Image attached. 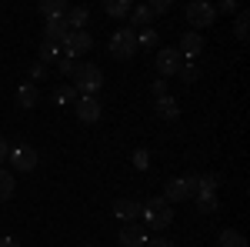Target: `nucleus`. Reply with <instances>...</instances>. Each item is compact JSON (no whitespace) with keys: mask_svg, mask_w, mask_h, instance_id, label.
I'll use <instances>...</instances> for the list:
<instances>
[{"mask_svg":"<svg viewBox=\"0 0 250 247\" xmlns=\"http://www.w3.org/2000/svg\"><path fill=\"white\" fill-rule=\"evenodd\" d=\"M140 214H144V224L150 230H167L173 224V207L157 194V197H150L147 204H140Z\"/></svg>","mask_w":250,"mask_h":247,"instance_id":"obj_1","label":"nucleus"},{"mask_svg":"<svg viewBox=\"0 0 250 247\" xmlns=\"http://www.w3.org/2000/svg\"><path fill=\"white\" fill-rule=\"evenodd\" d=\"M100 87H104V70L97 64H77V70H74V90L80 97H97Z\"/></svg>","mask_w":250,"mask_h":247,"instance_id":"obj_2","label":"nucleus"},{"mask_svg":"<svg viewBox=\"0 0 250 247\" xmlns=\"http://www.w3.org/2000/svg\"><path fill=\"white\" fill-rule=\"evenodd\" d=\"M197 194V174H184V177H173L167 180V190L160 194L167 204H180V201H187Z\"/></svg>","mask_w":250,"mask_h":247,"instance_id":"obj_3","label":"nucleus"},{"mask_svg":"<svg viewBox=\"0 0 250 247\" xmlns=\"http://www.w3.org/2000/svg\"><path fill=\"white\" fill-rule=\"evenodd\" d=\"M110 57L117 60H127L137 54V30H130V27H120V30H114V37H110Z\"/></svg>","mask_w":250,"mask_h":247,"instance_id":"obj_4","label":"nucleus"},{"mask_svg":"<svg viewBox=\"0 0 250 247\" xmlns=\"http://www.w3.org/2000/svg\"><path fill=\"white\" fill-rule=\"evenodd\" d=\"M213 20H217L213 3H207V0H193V3H187V23H190V27H210Z\"/></svg>","mask_w":250,"mask_h":247,"instance_id":"obj_5","label":"nucleus"},{"mask_svg":"<svg viewBox=\"0 0 250 247\" xmlns=\"http://www.w3.org/2000/svg\"><path fill=\"white\" fill-rule=\"evenodd\" d=\"M90 47H94V37H90L87 30H70V34H67V40L60 44V50H63L70 60L80 57V54H87Z\"/></svg>","mask_w":250,"mask_h":247,"instance_id":"obj_6","label":"nucleus"},{"mask_svg":"<svg viewBox=\"0 0 250 247\" xmlns=\"http://www.w3.org/2000/svg\"><path fill=\"white\" fill-rule=\"evenodd\" d=\"M7 160H10V164H14V167H17V171H34V167H37V151H34V147H30V144H14V147H10V154H7Z\"/></svg>","mask_w":250,"mask_h":247,"instance_id":"obj_7","label":"nucleus"},{"mask_svg":"<svg viewBox=\"0 0 250 247\" xmlns=\"http://www.w3.org/2000/svg\"><path fill=\"white\" fill-rule=\"evenodd\" d=\"M154 64H157V74L160 77H177V70H180L184 60H180V54H177V47H160Z\"/></svg>","mask_w":250,"mask_h":247,"instance_id":"obj_8","label":"nucleus"},{"mask_svg":"<svg viewBox=\"0 0 250 247\" xmlns=\"http://www.w3.org/2000/svg\"><path fill=\"white\" fill-rule=\"evenodd\" d=\"M177 54H180V60H197L204 54V34H200V30H187V34L180 37Z\"/></svg>","mask_w":250,"mask_h":247,"instance_id":"obj_9","label":"nucleus"},{"mask_svg":"<svg viewBox=\"0 0 250 247\" xmlns=\"http://www.w3.org/2000/svg\"><path fill=\"white\" fill-rule=\"evenodd\" d=\"M74 111H77V117L83 124H97V120H100V100H97V97H77Z\"/></svg>","mask_w":250,"mask_h":247,"instance_id":"obj_10","label":"nucleus"},{"mask_svg":"<svg viewBox=\"0 0 250 247\" xmlns=\"http://www.w3.org/2000/svg\"><path fill=\"white\" fill-rule=\"evenodd\" d=\"M147 241H150V234H147V227H140V224H124V227H120V244L144 247Z\"/></svg>","mask_w":250,"mask_h":247,"instance_id":"obj_11","label":"nucleus"},{"mask_svg":"<svg viewBox=\"0 0 250 247\" xmlns=\"http://www.w3.org/2000/svg\"><path fill=\"white\" fill-rule=\"evenodd\" d=\"M114 217L120 221V224H134L137 217H140V204L130 201V197H120V201L114 204Z\"/></svg>","mask_w":250,"mask_h":247,"instance_id":"obj_12","label":"nucleus"},{"mask_svg":"<svg viewBox=\"0 0 250 247\" xmlns=\"http://www.w3.org/2000/svg\"><path fill=\"white\" fill-rule=\"evenodd\" d=\"M70 34V23L67 17H57V20H47V27H43V40H50V44H63Z\"/></svg>","mask_w":250,"mask_h":247,"instance_id":"obj_13","label":"nucleus"},{"mask_svg":"<svg viewBox=\"0 0 250 247\" xmlns=\"http://www.w3.org/2000/svg\"><path fill=\"white\" fill-rule=\"evenodd\" d=\"M37 100H40V90H37V84H20L17 87V107L20 111H30V107H37Z\"/></svg>","mask_w":250,"mask_h":247,"instance_id":"obj_14","label":"nucleus"},{"mask_svg":"<svg viewBox=\"0 0 250 247\" xmlns=\"http://www.w3.org/2000/svg\"><path fill=\"white\" fill-rule=\"evenodd\" d=\"M37 10H40L47 20H57V17H67V10H70V7H67L63 0H40Z\"/></svg>","mask_w":250,"mask_h":247,"instance_id":"obj_15","label":"nucleus"},{"mask_svg":"<svg viewBox=\"0 0 250 247\" xmlns=\"http://www.w3.org/2000/svg\"><path fill=\"white\" fill-rule=\"evenodd\" d=\"M157 117H164V120H177V117H180V107H177V100H173L170 94L167 97H157Z\"/></svg>","mask_w":250,"mask_h":247,"instance_id":"obj_16","label":"nucleus"},{"mask_svg":"<svg viewBox=\"0 0 250 247\" xmlns=\"http://www.w3.org/2000/svg\"><path fill=\"white\" fill-rule=\"evenodd\" d=\"M87 20H90V10H87V7H70V10H67V23H70V30H83Z\"/></svg>","mask_w":250,"mask_h":247,"instance_id":"obj_17","label":"nucleus"},{"mask_svg":"<svg viewBox=\"0 0 250 247\" xmlns=\"http://www.w3.org/2000/svg\"><path fill=\"white\" fill-rule=\"evenodd\" d=\"M77 90H74V84H60L57 90H54V104H60V107H67V104H77Z\"/></svg>","mask_w":250,"mask_h":247,"instance_id":"obj_18","label":"nucleus"},{"mask_svg":"<svg viewBox=\"0 0 250 247\" xmlns=\"http://www.w3.org/2000/svg\"><path fill=\"white\" fill-rule=\"evenodd\" d=\"M104 10H107L110 17H130L134 3H130V0H107V3H104Z\"/></svg>","mask_w":250,"mask_h":247,"instance_id":"obj_19","label":"nucleus"},{"mask_svg":"<svg viewBox=\"0 0 250 247\" xmlns=\"http://www.w3.org/2000/svg\"><path fill=\"white\" fill-rule=\"evenodd\" d=\"M60 54H63V50H60V44H50V40H43V44H40V64H57Z\"/></svg>","mask_w":250,"mask_h":247,"instance_id":"obj_20","label":"nucleus"},{"mask_svg":"<svg viewBox=\"0 0 250 247\" xmlns=\"http://www.w3.org/2000/svg\"><path fill=\"white\" fill-rule=\"evenodd\" d=\"M217 207H220L217 194H197V210L200 214H217Z\"/></svg>","mask_w":250,"mask_h":247,"instance_id":"obj_21","label":"nucleus"},{"mask_svg":"<svg viewBox=\"0 0 250 247\" xmlns=\"http://www.w3.org/2000/svg\"><path fill=\"white\" fill-rule=\"evenodd\" d=\"M220 247H247V237H244V234H240V230H224V234H220Z\"/></svg>","mask_w":250,"mask_h":247,"instance_id":"obj_22","label":"nucleus"},{"mask_svg":"<svg viewBox=\"0 0 250 247\" xmlns=\"http://www.w3.org/2000/svg\"><path fill=\"white\" fill-rule=\"evenodd\" d=\"M10 197H14V174L0 167V204L10 201Z\"/></svg>","mask_w":250,"mask_h":247,"instance_id":"obj_23","label":"nucleus"},{"mask_svg":"<svg viewBox=\"0 0 250 247\" xmlns=\"http://www.w3.org/2000/svg\"><path fill=\"white\" fill-rule=\"evenodd\" d=\"M150 20H154V14H150L147 7H134V10H130V30H134V27H147Z\"/></svg>","mask_w":250,"mask_h":247,"instance_id":"obj_24","label":"nucleus"},{"mask_svg":"<svg viewBox=\"0 0 250 247\" xmlns=\"http://www.w3.org/2000/svg\"><path fill=\"white\" fill-rule=\"evenodd\" d=\"M220 187V180L213 177V174H204V177H197V194H217Z\"/></svg>","mask_w":250,"mask_h":247,"instance_id":"obj_25","label":"nucleus"},{"mask_svg":"<svg viewBox=\"0 0 250 247\" xmlns=\"http://www.w3.org/2000/svg\"><path fill=\"white\" fill-rule=\"evenodd\" d=\"M233 34H237V40H247V37H250V14H247V10L237 17V23H233Z\"/></svg>","mask_w":250,"mask_h":247,"instance_id":"obj_26","label":"nucleus"},{"mask_svg":"<svg viewBox=\"0 0 250 247\" xmlns=\"http://www.w3.org/2000/svg\"><path fill=\"white\" fill-rule=\"evenodd\" d=\"M157 30H150V27H144L140 34H137V47H157Z\"/></svg>","mask_w":250,"mask_h":247,"instance_id":"obj_27","label":"nucleus"},{"mask_svg":"<svg viewBox=\"0 0 250 247\" xmlns=\"http://www.w3.org/2000/svg\"><path fill=\"white\" fill-rule=\"evenodd\" d=\"M130 164H134L137 171H147V167H150V154L144 151V147H137L134 157H130Z\"/></svg>","mask_w":250,"mask_h":247,"instance_id":"obj_28","label":"nucleus"},{"mask_svg":"<svg viewBox=\"0 0 250 247\" xmlns=\"http://www.w3.org/2000/svg\"><path fill=\"white\" fill-rule=\"evenodd\" d=\"M177 77H180V80H184V84H193V80H197V67H193V64H180V70H177Z\"/></svg>","mask_w":250,"mask_h":247,"instance_id":"obj_29","label":"nucleus"},{"mask_svg":"<svg viewBox=\"0 0 250 247\" xmlns=\"http://www.w3.org/2000/svg\"><path fill=\"white\" fill-rule=\"evenodd\" d=\"M147 10H150V14H167V10H170V0H150V3H147Z\"/></svg>","mask_w":250,"mask_h":247,"instance_id":"obj_30","label":"nucleus"},{"mask_svg":"<svg viewBox=\"0 0 250 247\" xmlns=\"http://www.w3.org/2000/svg\"><path fill=\"white\" fill-rule=\"evenodd\" d=\"M150 94H154V97H167V94H170V87H167V80H164V77L150 84Z\"/></svg>","mask_w":250,"mask_h":247,"instance_id":"obj_31","label":"nucleus"},{"mask_svg":"<svg viewBox=\"0 0 250 247\" xmlns=\"http://www.w3.org/2000/svg\"><path fill=\"white\" fill-rule=\"evenodd\" d=\"M57 67H60V70H63L67 77H74V70H77V64H74L70 57H60V60H57Z\"/></svg>","mask_w":250,"mask_h":247,"instance_id":"obj_32","label":"nucleus"},{"mask_svg":"<svg viewBox=\"0 0 250 247\" xmlns=\"http://www.w3.org/2000/svg\"><path fill=\"white\" fill-rule=\"evenodd\" d=\"M217 14H233L237 10V0H220V7H213Z\"/></svg>","mask_w":250,"mask_h":247,"instance_id":"obj_33","label":"nucleus"},{"mask_svg":"<svg viewBox=\"0 0 250 247\" xmlns=\"http://www.w3.org/2000/svg\"><path fill=\"white\" fill-rule=\"evenodd\" d=\"M150 247H177V241H167V237H157V241H147Z\"/></svg>","mask_w":250,"mask_h":247,"instance_id":"obj_34","label":"nucleus"},{"mask_svg":"<svg viewBox=\"0 0 250 247\" xmlns=\"http://www.w3.org/2000/svg\"><path fill=\"white\" fill-rule=\"evenodd\" d=\"M7 154H10V144H7V137H0V164L7 160Z\"/></svg>","mask_w":250,"mask_h":247,"instance_id":"obj_35","label":"nucleus"},{"mask_svg":"<svg viewBox=\"0 0 250 247\" xmlns=\"http://www.w3.org/2000/svg\"><path fill=\"white\" fill-rule=\"evenodd\" d=\"M40 77H43V64H34L30 67V80H40Z\"/></svg>","mask_w":250,"mask_h":247,"instance_id":"obj_36","label":"nucleus"},{"mask_svg":"<svg viewBox=\"0 0 250 247\" xmlns=\"http://www.w3.org/2000/svg\"><path fill=\"white\" fill-rule=\"evenodd\" d=\"M0 247H20V241H14V237H0Z\"/></svg>","mask_w":250,"mask_h":247,"instance_id":"obj_37","label":"nucleus"},{"mask_svg":"<svg viewBox=\"0 0 250 247\" xmlns=\"http://www.w3.org/2000/svg\"><path fill=\"white\" fill-rule=\"evenodd\" d=\"M83 247H90V244H83Z\"/></svg>","mask_w":250,"mask_h":247,"instance_id":"obj_38","label":"nucleus"}]
</instances>
